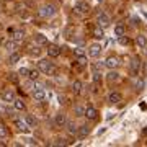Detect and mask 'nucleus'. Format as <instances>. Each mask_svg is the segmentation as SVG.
<instances>
[{"label": "nucleus", "mask_w": 147, "mask_h": 147, "mask_svg": "<svg viewBox=\"0 0 147 147\" xmlns=\"http://www.w3.org/2000/svg\"><path fill=\"white\" fill-rule=\"evenodd\" d=\"M38 69H39V72H44L47 75H54V74L57 72V69L53 65L51 61H47V59H41L39 62H38Z\"/></svg>", "instance_id": "obj_1"}, {"label": "nucleus", "mask_w": 147, "mask_h": 147, "mask_svg": "<svg viewBox=\"0 0 147 147\" xmlns=\"http://www.w3.org/2000/svg\"><path fill=\"white\" fill-rule=\"evenodd\" d=\"M38 13H39L41 18H51V16H54L57 13V8H56V5H53V3H47V5H42Z\"/></svg>", "instance_id": "obj_2"}, {"label": "nucleus", "mask_w": 147, "mask_h": 147, "mask_svg": "<svg viewBox=\"0 0 147 147\" xmlns=\"http://www.w3.org/2000/svg\"><path fill=\"white\" fill-rule=\"evenodd\" d=\"M142 61L141 59H137V57H134L131 61V74L132 75H141V70H142Z\"/></svg>", "instance_id": "obj_3"}, {"label": "nucleus", "mask_w": 147, "mask_h": 147, "mask_svg": "<svg viewBox=\"0 0 147 147\" xmlns=\"http://www.w3.org/2000/svg\"><path fill=\"white\" fill-rule=\"evenodd\" d=\"M74 11L79 13V15H87L90 11V7H88V3H85V2H77V3L74 5Z\"/></svg>", "instance_id": "obj_4"}, {"label": "nucleus", "mask_w": 147, "mask_h": 147, "mask_svg": "<svg viewBox=\"0 0 147 147\" xmlns=\"http://www.w3.org/2000/svg\"><path fill=\"white\" fill-rule=\"evenodd\" d=\"M13 123H15L16 129H18V131H21V132H28L30 129H31V127H30V124L26 123V119H20V118H16Z\"/></svg>", "instance_id": "obj_5"}, {"label": "nucleus", "mask_w": 147, "mask_h": 147, "mask_svg": "<svg viewBox=\"0 0 147 147\" xmlns=\"http://www.w3.org/2000/svg\"><path fill=\"white\" fill-rule=\"evenodd\" d=\"M96 21H98V26H101V28L110 26V23H111L110 16L106 15L105 11H101V13H98V18H96Z\"/></svg>", "instance_id": "obj_6"}, {"label": "nucleus", "mask_w": 147, "mask_h": 147, "mask_svg": "<svg viewBox=\"0 0 147 147\" xmlns=\"http://www.w3.org/2000/svg\"><path fill=\"white\" fill-rule=\"evenodd\" d=\"M47 56L49 57H59L61 56V47L57 44H47Z\"/></svg>", "instance_id": "obj_7"}, {"label": "nucleus", "mask_w": 147, "mask_h": 147, "mask_svg": "<svg viewBox=\"0 0 147 147\" xmlns=\"http://www.w3.org/2000/svg\"><path fill=\"white\" fill-rule=\"evenodd\" d=\"M101 51H103V47L100 46V44H92V46L88 47V54L92 56V57H100V54H101Z\"/></svg>", "instance_id": "obj_8"}, {"label": "nucleus", "mask_w": 147, "mask_h": 147, "mask_svg": "<svg viewBox=\"0 0 147 147\" xmlns=\"http://www.w3.org/2000/svg\"><path fill=\"white\" fill-rule=\"evenodd\" d=\"M108 101H110L111 105H116V103L123 101V95H121L119 92H111V93L108 95Z\"/></svg>", "instance_id": "obj_9"}, {"label": "nucleus", "mask_w": 147, "mask_h": 147, "mask_svg": "<svg viewBox=\"0 0 147 147\" xmlns=\"http://www.w3.org/2000/svg\"><path fill=\"white\" fill-rule=\"evenodd\" d=\"M85 116L88 118V119H96L98 118V111H96V108H93V106H87L85 108Z\"/></svg>", "instance_id": "obj_10"}, {"label": "nucleus", "mask_w": 147, "mask_h": 147, "mask_svg": "<svg viewBox=\"0 0 147 147\" xmlns=\"http://www.w3.org/2000/svg\"><path fill=\"white\" fill-rule=\"evenodd\" d=\"M119 65V61H118V57H115V56H110V57L105 61V67L108 69H116Z\"/></svg>", "instance_id": "obj_11"}, {"label": "nucleus", "mask_w": 147, "mask_h": 147, "mask_svg": "<svg viewBox=\"0 0 147 147\" xmlns=\"http://www.w3.org/2000/svg\"><path fill=\"white\" fill-rule=\"evenodd\" d=\"M65 126H67V132H69V134H72V136H77V134H79V126H77L74 121H67V123H65Z\"/></svg>", "instance_id": "obj_12"}, {"label": "nucleus", "mask_w": 147, "mask_h": 147, "mask_svg": "<svg viewBox=\"0 0 147 147\" xmlns=\"http://www.w3.org/2000/svg\"><path fill=\"white\" fill-rule=\"evenodd\" d=\"M54 123H56V126H57V127H64V126H65V123H67V118H65L64 113H59V115H56Z\"/></svg>", "instance_id": "obj_13"}, {"label": "nucleus", "mask_w": 147, "mask_h": 147, "mask_svg": "<svg viewBox=\"0 0 147 147\" xmlns=\"http://www.w3.org/2000/svg\"><path fill=\"white\" fill-rule=\"evenodd\" d=\"M136 46L139 47V49H146V47H147V38L144 36V34L136 36Z\"/></svg>", "instance_id": "obj_14"}, {"label": "nucleus", "mask_w": 147, "mask_h": 147, "mask_svg": "<svg viewBox=\"0 0 147 147\" xmlns=\"http://www.w3.org/2000/svg\"><path fill=\"white\" fill-rule=\"evenodd\" d=\"M2 100L3 101H13L15 100V93H13L10 88L3 90V92H2Z\"/></svg>", "instance_id": "obj_15"}, {"label": "nucleus", "mask_w": 147, "mask_h": 147, "mask_svg": "<svg viewBox=\"0 0 147 147\" xmlns=\"http://www.w3.org/2000/svg\"><path fill=\"white\" fill-rule=\"evenodd\" d=\"M44 96H46V93H44V90H42V88L33 90V98H34L36 101H42V100H44Z\"/></svg>", "instance_id": "obj_16"}, {"label": "nucleus", "mask_w": 147, "mask_h": 147, "mask_svg": "<svg viewBox=\"0 0 147 147\" xmlns=\"http://www.w3.org/2000/svg\"><path fill=\"white\" fill-rule=\"evenodd\" d=\"M92 34H93V38H96V39H103L105 38V30L101 26H96L92 30Z\"/></svg>", "instance_id": "obj_17"}, {"label": "nucleus", "mask_w": 147, "mask_h": 147, "mask_svg": "<svg viewBox=\"0 0 147 147\" xmlns=\"http://www.w3.org/2000/svg\"><path fill=\"white\" fill-rule=\"evenodd\" d=\"M11 34H13V41L15 42L25 41V31H21V30H16V31H13Z\"/></svg>", "instance_id": "obj_18"}, {"label": "nucleus", "mask_w": 147, "mask_h": 147, "mask_svg": "<svg viewBox=\"0 0 147 147\" xmlns=\"http://www.w3.org/2000/svg\"><path fill=\"white\" fill-rule=\"evenodd\" d=\"M13 106H15V110H18V111L26 110V105H25V101L21 100V98H15V100H13Z\"/></svg>", "instance_id": "obj_19"}, {"label": "nucleus", "mask_w": 147, "mask_h": 147, "mask_svg": "<svg viewBox=\"0 0 147 147\" xmlns=\"http://www.w3.org/2000/svg\"><path fill=\"white\" fill-rule=\"evenodd\" d=\"M106 79H108V82H118V80H119V74L116 72L115 69H110V72H108V75H106Z\"/></svg>", "instance_id": "obj_20"}, {"label": "nucleus", "mask_w": 147, "mask_h": 147, "mask_svg": "<svg viewBox=\"0 0 147 147\" xmlns=\"http://www.w3.org/2000/svg\"><path fill=\"white\" fill-rule=\"evenodd\" d=\"M88 132H90V126L84 124V126H79V134H77V136H79L80 139H84V137L88 136Z\"/></svg>", "instance_id": "obj_21"}, {"label": "nucleus", "mask_w": 147, "mask_h": 147, "mask_svg": "<svg viewBox=\"0 0 147 147\" xmlns=\"http://www.w3.org/2000/svg\"><path fill=\"white\" fill-rule=\"evenodd\" d=\"M82 88H84V84H82L80 80H74V82H72V92L75 95L80 93V92H82Z\"/></svg>", "instance_id": "obj_22"}, {"label": "nucleus", "mask_w": 147, "mask_h": 147, "mask_svg": "<svg viewBox=\"0 0 147 147\" xmlns=\"http://www.w3.org/2000/svg\"><path fill=\"white\" fill-rule=\"evenodd\" d=\"M34 39H36L38 46H47V38L46 36H42V34H36Z\"/></svg>", "instance_id": "obj_23"}, {"label": "nucleus", "mask_w": 147, "mask_h": 147, "mask_svg": "<svg viewBox=\"0 0 147 147\" xmlns=\"http://www.w3.org/2000/svg\"><path fill=\"white\" fill-rule=\"evenodd\" d=\"M20 59H21V54H20V53H15V51H13V53L8 56V62H10V64H16L18 61H20Z\"/></svg>", "instance_id": "obj_24"}, {"label": "nucleus", "mask_w": 147, "mask_h": 147, "mask_svg": "<svg viewBox=\"0 0 147 147\" xmlns=\"http://www.w3.org/2000/svg\"><path fill=\"white\" fill-rule=\"evenodd\" d=\"M74 115H75V116H79V118L85 116V108H84V106H80V105L74 106Z\"/></svg>", "instance_id": "obj_25"}, {"label": "nucleus", "mask_w": 147, "mask_h": 147, "mask_svg": "<svg viewBox=\"0 0 147 147\" xmlns=\"http://www.w3.org/2000/svg\"><path fill=\"white\" fill-rule=\"evenodd\" d=\"M115 34L118 38L123 36V34H126V30H124V26L123 25H118V26H115Z\"/></svg>", "instance_id": "obj_26"}, {"label": "nucleus", "mask_w": 147, "mask_h": 147, "mask_svg": "<svg viewBox=\"0 0 147 147\" xmlns=\"http://www.w3.org/2000/svg\"><path fill=\"white\" fill-rule=\"evenodd\" d=\"M15 46H16V42L13 41V39H11V41H7L5 44H3V47H5L7 51H11V53H13V49H15Z\"/></svg>", "instance_id": "obj_27"}, {"label": "nucleus", "mask_w": 147, "mask_h": 147, "mask_svg": "<svg viewBox=\"0 0 147 147\" xmlns=\"http://www.w3.org/2000/svg\"><path fill=\"white\" fill-rule=\"evenodd\" d=\"M25 119H26V123L30 124V127H34V126L38 124L36 118H33V116H30V115H26V118H25Z\"/></svg>", "instance_id": "obj_28"}, {"label": "nucleus", "mask_w": 147, "mask_h": 147, "mask_svg": "<svg viewBox=\"0 0 147 147\" xmlns=\"http://www.w3.org/2000/svg\"><path fill=\"white\" fill-rule=\"evenodd\" d=\"M31 80H38L39 79V69H34V70H30V75H28Z\"/></svg>", "instance_id": "obj_29"}, {"label": "nucleus", "mask_w": 147, "mask_h": 147, "mask_svg": "<svg viewBox=\"0 0 147 147\" xmlns=\"http://www.w3.org/2000/svg\"><path fill=\"white\" fill-rule=\"evenodd\" d=\"M74 54H75L77 57H85V49L84 47H75V49H74Z\"/></svg>", "instance_id": "obj_30"}, {"label": "nucleus", "mask_w": 147, "mask_h": 147, "mask_svg": "<svg viewBox=\"0 0 147 147\" xmlns=\"http://www.w3.org/2000/svg\"><path fill=\"white\" fill-rule=\"evenodd\" d=\"M8 137V129L5 126H0V139H5Z\"/></svg>", "instance_id": "obj_31"}, {"label": "nucleus", "mask_w": 147, "mask_h": 147, "mask_svg": "<svg viewBox=\"0 0 147 147\" xmlns=\"http://www.w3.org/2000/svg\"><path fill=\"white\" fill-rule=\"evenodd\" d=\"M18 75H21V77H28V75H30V69L21 67L20 70H18Z\"/></svg>", "instance_id": "obj_32"}, {"label": "nucleus", "mask_w": 147, "mask_h": 147, "mask_svg": "<svg viewBox=\"0 0 147 147\" xmlns=\"http://www.w3.org/2000/svg\"><path fill=\"white\" fill-rule=\"evenodd\" d=\"M119 42L123 46H126V44H129V38H127L126 34H123V36H119Z\"/></svg>", "instance_id": "obj_33"}, {"label": "nucleus", "mask_w": 147, "mask_h": 147, "mask_svg": "<svg viewBox=\"0 0 147 147\" xmlns=\"http://www.w3.org/2000/svg\"><path fill=\"white\" fill-rule=\"evenodd\" d=\"M93 82H95V84L101 82V74H100V72H96V70L93 72Z\"/></svg>", "instance_id": "obj_34"}, {"label": "nucleus", "mask_w": 147, "mask_h": 147, "mask_svg": "<svg viewBox=\"0 0 147 147\" xmlns=\"http://www.w3.org/2000/svg\"><path fill=\"white\" fill-rule=\"evenodd\" d=\"M142 88H144V80H137V82H136V90H142Z\"/></svg>", "instance_id": "obj_35"}, {"label": "nucleus", "mask_w": 147, "mask_h": 147, "mask_svg": "<svg viewBox=\"0 0 147 147\" xmlns=\"http://www.w3.org/2000/svg\"><path fill=\"white\" fill-rule=\"evenodd\" d=\"M30 54H31V56H38V54H39V49H38V47H31Z\"/></svg>", "instance_id": "obj_36"}, {"label": "nucleus", "mask_w": 147, "mask_h": 147, "mask_svg": "<svg viewBox=\"0 0 147 147\" xmlns=\"http://www.w3.org/2000/svg\"><path fill=\"white\" fill-rule=\"evenodd\" d=\"M142 132H144V136H147V127H144V131Z\"/></svg>", "instance_id": "obj_37"}, {"label": "nucleus", "mask_w": 147, "mask_h": 147, "mask_svg": "<svg viewBox=\"0 0 147 147\" xmlns=\"http://www.w3.org/2000/svg\"><path fill=\"white\" fill-rule=\"evenodd\" d=\"M98 2H103V0H98Z\"/></svg>", "instance_id": "obj_38"}]
</instances>
